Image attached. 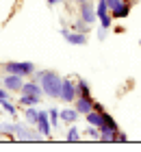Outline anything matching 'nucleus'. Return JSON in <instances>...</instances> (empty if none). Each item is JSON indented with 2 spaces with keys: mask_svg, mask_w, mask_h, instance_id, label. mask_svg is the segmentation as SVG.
<instances>
[{
  "mask_svg": "<svg viewBox=\"0 0 141 152\" xmlns=\"http://www.w3.org/2000/svg\"><path fill=\"white\" fill-rule=\"evenodd\" d=\"M20 94H31V96H37V98H44V91H41V85L37 80H24V85H22V91Z\"/></svg>",
  "mask_w": 141,
  "mask_h": 152,
  "instance_id": "f8f14e48",
  "label": "nucleus"
},
{
  "mask_svg": "<svg viewBox=\"0 0 141 152\" xmlns=\"http://www.w3.org/2000/svg\"><path fill=\"white\" fill-rule=\"evenodd\" d=\"M33 78L41 85V91H44L46 98H52V100H59L61 98V83H63V76L54 70H35Z\"/></svg>",
  "mask_w": 141,
  "mask_h": 152,
  "instance_id": "f03ea898",
  "label": "nucleus"
},
{
  "mask_svg": "<svg viewBox=\"0 0 141 152\" xmlns=\"http://www.w3.org/2000/svg\"><path fill=\"white\" fill-rule=\"evenodd\" d=\"M59 115H61V122H65V124H76V122H78V117H80V113L74 109V104H72V107L61 109Z\"/></svg>",
  "mask_w": 141,
  "mask_h": 152,
  "instance_id": "ddd939ff",
  "label": "nucleus"
},
{
  "mask_svg": "<svg viewBox=\"0 0 141 152\" xmlns=\"http://www.w3.org/2000/svg\"><path fill=\"white\" fill-rule=\"evenodd\" d=\"M0 133L7 135V139H22V141L41 139L39 130L33 128V124L28 122H0Z\"/></svg>",
  "mask_w": 141,
  "mask_h": 152,
  "instance_id": "f257e3e1",
  "label": "nucleus"
},
{
  "mask_svg": "<svg viewBox=\"0 0 141 152\" xmlns=\"http://www.w3.org/2000/svg\"><path fill=\"white\" fill-rule=\"evenodd\" d=\"M102 126H107V128H113V130H119V126H117V122H115V117H113L111 113H107L104 111V124ZM100 126V128H102Z\"/></svg>",
  "mask_w": 141,
  "mask_h": 152,
  "instance_id": "aec40b11",
  "label": "nucleus"
},
{
  "mask_svg": "<svg viewBox=\"0 0 141 152\" xmlns=\"http://www.w3.org/2000/svg\"><path fill=\"white\" fill-rule=\"evenodd\" d=\"M24 76H18V74H4L2 76V83H0V85H2L4 89H9V91H22V85H24Z\"/></svg>",
  "mask_w": 141,
  "mask_h": 152,
  "instance_id": "6e6552de",
  "label": "nucleus"
},
{
  "mask_svg": "<svg viewBox=\"0 0 141 152\" xmlns=\"http://www.w3.org/2000/svg\"><path fill=\"white\" fill-rule=\"evenodd\" d=\"M76 89H78V96H91V85H89V80H85V78L76 80Z\"/></svg>",
  "mask_w": 141,
  "mask_h": 152,
  "instance_id": "f3484780",
  "label": "nucleus"
},
{
  "mask_svg": "<svg viewBox=\"0 0 141 152\" xmlns=\"http://www.w3.org/2000/svg\"><path fill=\"white\" fill-rule=\"evenodd\" d=\"M85 122H87L89 126H98V128H100L102 124H104V113L96 111V109H91V111L85 115Z\"/></svg>",
  "mask_w": 141,
  "mask_h": 152,
  "instance_id": "4468645a",
  "label": "nucleus"
},
{
  "mask_svg": "<svg viewBox=\"0 0 141 152\" xmlns=\"http://www.w3.org/2000/svg\"><path fill=\"white\" fill-rule=\"evenodd\" d=\"M85 133H87V137L94 139V141L100 139V128H98V126H89V124H87V130H85Z\"/></svg>",
  "mask_w": 141,
  "mask_h": 152,
  "instance_id": "5701e85b",
  "label": "nucleus"
},
{
  "mask_svg": "<svg viewBox=\"0 0 141 152\" xmlns=\"http://www.w3.org/2000/svg\"><path fill=\"white\" fill-rule=\"evenodd\" d=\"M39 102H41V98H37V96H31V94H20L18 107H37Z\"/></svg>",
  "mask_w": 141,
  "mask_h": 152,
  "instance_id": "2eb2a0df",
  "label": "nucleus"
},
{
  "mask_svg": "<svg viewBox=\"0 0 141 152\" xmlns=\"http://www.w3.org/2000/svg\"><path fill=\"white\" fill-rule=\"evenodd\" d=\"M65 139H67V141H78V139H80V130L76 128L74 124H69V130L65 133Z\"/></svg>",
  "mask_w": 141,
  "mask_h": 152,
  "instance_id": "6ab92c4d",
  "label": "nucleus"
},
{
  "mask_svg": "<svg viewBox=\"0 0 141 152\" xmlns=\"http://www.w3.org/2000/svg\"><path fill=\"white\" fill-rule=\"evenodd\" d=\"M132 4H135V0H122V2H119L115 9L111 11L113 20H124V18H128L130 11H132Z\"/></svg>",
  "mask_w": 141,
  "mask_h": 152,
  "instance_id": "9d476101",
  "label": "nucleus"
},
{
  "mask_svg": "<svg viewBox=\"0 0 141 152\" xmlns=\"http://www.w3.org/2000/svg\"><path fill=\"white\" fill-rule=\"evenodd\" d=\"M35 128L39 130L41 137H50V135H52V122H50V115H48V111H39Z\"/></svg>",
  "mask_w": 141,
  "mask_h": 152,
  "instance_id": "1a4fd4ad",
  "label": "nucleus"
},
{
  "mask_svg": "<svg viewBox=\"0 0 141 152\" xmlns=\"http://www.w3.org/2000/svg\"><path fill=\"white\" fill-rule=\"evenodd\" d=\"M48 115H50V122H52V128L56 130V126H59V122H61V115H59V109L52 107V109H48Z\"/></svg>",
  "mask_w": 141,
  "mask_h": 152,
  "instance_id": "412c9836",
  "label": "nucleus"
},
{
  "mask_svg": "<svg viewBox=\"0 0 141 152\" xmlns=\"http://www.w3.org/2000/svg\"><path fill=\"white\" fill-rule=\"evenodd\" d=\"M74 109H76L80 115H87L91 109H94V98H91V96H76Z\"/></svg>",
  "mask_w": 141,
  "mask_h": 152,
  "instance_id": "9b49d317",
  "label": "nucleus"
},
{
  "mask_svg": "<svg viewBox=\"0 0 141 152\" xmlns=\"http://www.w3.org/2000/svg\"><path fill=\"white\" fill-rule=\"evenodd\" d=\"M78 18L83 20V22H87L89 26H94V24L98 22L96 4L91 2V0H87V2H80V4H78Z\"/></svg>",
  "mask_w": 141,
  "mask_h": 152,
  "instance_id": "39448f33",
  "label": "nucleus"
},
{
  "mask_svg": "<svg viewBox=\"0 0 141 152\" xmlns=\"http://www.w3.org/2000/svg\"><path fill=\"white\" fill-rule=\"evenodd\" d=\"M76 96H78L76 80H74V78H63V83H61V98H59V100L67 102V104H74Z\"/></svg>",
  "mask_w": 141,
  "mask_h": 152,
  "instance_id": "20e7f679",
  "label": "nucleus"
},
{
  "mask_svg": "<svg viewBox=\"0 0 141 152\" xmlns=\"http://www.w3.org/2000/svg\"><path fill=\"white\" fill-rule=\"evenodd\" d=\"M96 15H98V22H100V26H104V28H111V26H113L111 9L107 7V2H104V0H98V2H96Z\"/></svg>",
  "mask_w": 141,
  "mask_h": 152,
  "instance_id": "423d86ee",
  "label": "nucleus"
},
{
  "mask_svg": "<svg viewBox=\"0 0 141 152\" xmlns=\"http://www.w3.org/2000/svg\"><path fill=\"white\" fill-rule=\"evenodd\" d=\"M67 2H74V4H80V2H87V0H67Z\"/></svg>",
  "mask_w": 141,
  "mask_h": 152,
  "instance_id": "c85d7f7f",
  "label": "nucleus"
},
{
  "mask_svg": "<svg viewBox=\"0 0 141 152\" xmlns=\"http://www.w3.org/2000/svg\"><path fill=\"white\" fill-rule=\"evenodd\" d=\"M46 2H48V4H50V7H56V4H61V2H63V0H46Z\"/></svg>",
  "mask_w": 141,
  "mask_h": 152,
  "instance_id": "cd10ccee",
  "label": "nucleus"
},
{
  "mask_svg": "<svg viewBox=\"0 0 141 152\" xmlns=\"http://www.w3.org/2000/svg\"><path fill=\"white\" fill-rule=\"evenodd\" d=\"M94 109H96V111H100V113H104V107H102V102H96V100H94Z\"/></svg>",
  "mask_w": 141,
  "mask_h": 152,
  "instance_id": "a878e982",
  "label": "nucleus"
},
{
  "mask_svg": "<svg viewBox=\"0 0 141 152\" xmlns=\"http://www.w3.org/2000/svg\"><path fill=\"white\" fill-rule=\"evenodd\" d=\"M72 28H74V31H80V33H87V35H89V28H91V26H89L87 22H83V20L78 18V20H76V22L72 24Z\"/></svg>",
  "mask_w": 141,
  "mask_h": 152,
  "instance_id": "4be33fe9",
  "label": "nucleus"
},
{
  "mask_svg": "<svg viewBox=\"0 0 141 152\" xmlns=\"http://www.w3.org/2000/svg\"><path fill=\"white\" fill-rule=\"evenodd\" d=\"M107 31H109V28H104V26H100V28L96 31V37H98V41H104V39H107V35H109Z\"/></svg>",
  "mask_w": 141,
  "mask_h": 152,
  "instance_id": "b1692460",
  "label": "nucleus"
},
{
  "mask_svg": "<svg viewBox=\"0 0 141 152\" xmlns=\"http://www.w3.org/2000/svg\"><path fill=\"white\" fill-rule=\"evenodd\" d=\"M61 37L72 46H85L87 44V33L74 31V28H61Z\"/></svg>",
  "mask_w": 141,
  "mask_h": 152,
  "instance_id": "0eeeda50",
  "label": "nucleus"
},
{
  "mask_svg": "<svg viewBox=\"0 0 141 152\" xmlns=\"http://www.w3.org/2000/svg\"><path fill=\"white\" fill-rule=\"evenodd\" d=\"M2 70H4V74H18V76L28 78V76L35 74L37 65H35L33 61H9V63L2 65Z\"/></svg>",
  "mask_w": 141,
  "mask_h": 152,
  "instance_id": "7ed1b4c3",
  "label": "nucleus"
},
{
  "mask_svg": "<svg viewBox=\"0 0 141 152\" xmlns=\"http://www.w3.org/2000/svg\"><path fill=\"white\" fill-rule=\"evenodd\" d=\"M0 107H2V111H7L9 115H15V113H18V104H13L9 98H7V100H0Z\"/></svg>",
  "mask_w": 141,
  "mask_h": 152,
  "instance_id": "a211bd4d",
  "label": "nucleus"
},
{
  "mask_svg": "<svg viewBox=\"0 0 141 152\" xmlns=\"http://www.w3.org/2000/svg\"><path fill=\"white\" fill-rule=\"evenodd\" d=\"M37 115H39V109L37 107H24V120L28 124H37Z\"/></svg>",
  "mask_w": 141,
  "mask_h": 152,
  "instance_id": "dca6fc26",
  "label": "nucleus"
},
{
  "mask_svg": "<svg viewBox=\"0 0 141 152\" xmlns=\"http://www.w3.org/2000/svg\"><path fill=\"white\" fill-rule=\"evenodd\" d=\"M126 139H128V135H126V133H122V130H119V133H117V141H126Z\"/></svg>",
  "mask_w": 141,
  "mask_h": 152,
  "instance_id": "bb28decb",
  "label": "nucleus"
},
{
  "mask_svg": "<svg viewBox=\"0 0 141 152\" xmlns=\"http://www.w3.org/2000/svg\"><path fill=\"white\" fill-rule=\"evenodd\" d=\"M9 89H4V87H0V100H7V98H9Z\"/></svg>",
  "mask_w": 141,
  "mask_h": 152,
  "instance_id": "393cba45",
  "label": "nucleus"
}]
</instances>
